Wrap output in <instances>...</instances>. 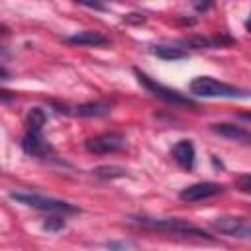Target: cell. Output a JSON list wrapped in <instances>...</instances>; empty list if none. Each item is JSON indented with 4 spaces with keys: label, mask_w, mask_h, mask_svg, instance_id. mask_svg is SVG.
Segmentation results:
<instances>
[{
    "label": "cell",
    "mask_w": 251,
    "mask_h": 251,
    "mask_svg": "<svg viewBox=\"0 0 251 251\" xmlns=\"http://www.w3.org/2000/svg\"><path fill=\"white\" fill-rule=\"evenodd\" d=\"M135 222L147 229L153 231H163V233H173V235H180V237H196V239H212V235L208 231H204L202 227L180 220V218H149V216H139L135 218Z\"/></svg>",
    "instance_id": "1"
},
{
    "label": "cell",
    "mask_w": 251,
    "mask_h": 251,
    "mask_svg": "<svg viewBox=\"0 0 251 251\" xmlns=\"http://www.w3.org/2000/svg\"><path fill=\"white\" fill-rule=\"evenodd\" d=\"M190 92L198 98H249V92L245 88H237L233 84H227V82H222L218 78H212V76H196L192 82H190Z\"/></svg>",
    "instance_id": "2"
},
{
    "label": "cell",
    "mask_w": 251,
    "mask_h": 251,
    "mask_svg": "<svg viewBox=\"0 0 251 251\" xmlns=\"http://www.w3.org/2000/svg\"><path fill=\"white\" fill-rule=\"evenodd\" d=\"M10 198L24 206H29V208H35V210H41L47 214H76V212H80L75 204H71L67 200L43 196V194L29 192V190H12Z\"/></svg>",
    "instance_id": "3"
},
{
    "label": "cell",
    "mask_w": 251,
    "mask_h": 251,
    "mask_svg": "<svg viewBox=\"0 0 251 251\" xmlns=\"http://www.w3.org/2000/svg\"><path fill=\"white\" fill-rule=\"evenodd\" d=\"M133 73H135V76H137L139 84H141V86H143L147 92H151L155 98H161L163 102H167V104H173V106L196 108V102H194L192 98H188V96L180 94L178 90H173V88H167V86H163L161 82H157V80H155V78H151L149 75L141 73L139 69H133Z\"/></svg>",
    "instance_id": "4"
},
{
    "label": "cell",
    "mask_w": 251,
    "mask_h": 251,
    "mask_svg": "<svg viewBox=\"0 0 251 251\" xmlns=\"http://www.w3.org/2000/svg\"><path fill=\"white\" fill-rule=\"evenodd\" d=\"M126 145H127V139L122 131H104V133H98L84 141L86 151L96 153V155L116 153V151H122Z\"/></svg>",
    "instance_id": "5"
},
{
    "label": "cell",
    "mask_w": 251,
    "mask_h": 251,
    "mask_svg": "<svg viewBox=\"0 0 251 251\" xmlns=\"http://www.w3.org/2000/svg\"><path fill=\"white\" fill-rule=\"evenodd\" d=\"M212 227L218 233H224L229 237L249 239V235H251V226L245 216H220V218L212 220Z\"/></svg>",
    "instance_id": "6"
},
{
    "label": "cell",
    "mask_w": 251,
    "mask_h": 251,
    "mask_svg": "<svg viewBox=\"0 0 251 251\" xmlns=\"http://www.w3.org/2000/svg\"><path fill=\"white\" fill-rule=\"evenodd\" d=\"M224 192V184L220 182H212V180H202V182H194L186 188H182L178 192V198L184 202H200L212 196H218Z\"/></svg>",
    "instance_id": "7"
},
{
    "label": "cell",
    "mask_w": 251,
    "mask_h": 251,
    "mask_svg": "<svg viewBox=\"0 0 251 251\" xmlns=\"http://www.w3.org/2000/svg\"><path fill=\"white\" fill-rule=\"evenodd\" d=\"M22 149H24L27 155L39 157V159L49 157V155L53 153L49 141H47L41 133H29V131H25V135L22 137Z\"/></svg>",
    "instance_id": "8"
},
{
    "label": "cell",
    "mask_w": 251,
    "mask_h": 251,
    "mask_svg": "<svg viewBox=\"0 0 251 251\" xmlns=\"http://www.w3.org/2000/svg\"><path fill=\"white\" fill-rule=\"evenodd\" d=\"M67 43H73V45H84V47H104V45H110V37L100 33V31H92V29H82V31H76L73 35H67L65 37Z\"/></svg>",
    "instance_id": "9"
},
{
    "label": "cell",
    "mask_w": 251,
    "mask_h": 251,
    "mask_svg": "<svg viewBox=\"0 0 251 251\" xmlns=\"http://www.w3.org/2000/svg\"><path fill=\"white\" fill-rule=\"evenodd\" d=\"M171 155H173V159H175L182 169H192V167H194L196 149H194V145H192L190 139H180L178 143H175Z\"/></svg>",
    "instance_id": "10"
},
{
    "label": "cell",
    "mask_w": 251,
    "mask_h": 251,
    "mask_svg": "<svg viewBox=\"0 0 251 251\" xmlns=\"http://www.w3.org/2000/svg\"><path fill=\"white\" fill-rule=\"evenodd\" d=\"M210 127H212V131L220 133L222 137H227V139H233V141H241V143H249V141H251L249 131H247L245 127L237 126V124H227V122H224V124H212Z\"/></svg>",
    "instance_id": "11"
},
{
    "label": "cell",
    "mask_w": 251,
    "mask_h": 251,
    "mask_svg": "<svg viewBox=\"0 0 251 251\" xmlns=\"http://www.w3.org/2000/svg\"><path fill=\"white\" fill-rule=\"evenodd\" d=\"M112 112V104L106 100H96V102H86V104H78L75 108V116L80 118H100V116H108Z\"/></svg>",
    "instance_id": "12"
},
{
    "label": "cell",
    "mask_w": 251,
    "mask_h": 251,
    "mask_svg": "<svg viewBox=\"0 0 251 251\" xmlns=\"http://www.w3.org/2000/svg\"><path fill=\"white\" fill-rule=\"evenodd\" d=\"M45 122H47L45 110H41V108H31V110L27 112V118H25V131H29V133H41Z\"/></svg>",
    "instance_id": "13"
},
{
    "label": "cell",
    "mask_w": 251,
    "mask_h": 251,
    "mask_svg": "<svg viewBox=\"0 0 251 251\" xmlns=\"http://www.w3.org/2000/svg\"><path fill=\"white\" fill-rule=\"evenodd\" d=\"M153 53L165 61H180V59H186V51L180 49V47H171V45H155L153 47Z\"/></svg>",
    "instance_id": "14"
},
{
    "label": "cell",
    "mask_w": 251,
    "mask_h": 251,
    "mask_svg": "<svg viewBox=\"0 0 251 251\" xmlns=\"http://www.w3.org/2000/svg\"><path fill=\"white\" fill-rule=\"evenodd\" d=\"M178 43L182 47H186V49H210V47H216L214 39L204 37V35H188V37H182Z\"/></svg>",
    "instance_id": "15"
},
{
    "label": "cell",
    "mask_w": 251,
    "mask_h": 251,
    "mask_svg": "<svg viewBox=\"0 0 251 251\" xmlns=\"http://www.w3.org/2000/svg\"><path fill=\"white\" fill-rule=\"evenodd\" d=\"M92 175L98 178H120V176H126V169L114 167V165H102V167H96Z\"/></svg>",
    "instance_id": "16"
},
{
    "label": "cell",
    "mask_w": 251,
    "mask_h": 251,
    "mask_svg": "<svg viewBox=\"0 0 251 251\" xmlns=\"http://www.w3.org/2000/svg\"><path fill=\"white\" fill-rule=\"evenodd\" d=\"M43 227H45L47 231H59V229L65 227V220H63V216H49V218L43 222Z\"/></svg>",
    "instance_id": "17"
},
{
    "label": "cell",
    "mask_w": 251,
    "mask_h": 251,
    "mask_svg": "<svg viewBox=\"0 0 251 251\" xmlns=\"http://www.w3.org/2000/svg\"><path fill=\"white\" fill-rule=\"evenodd\" d=\"M127 243H124V241H110L108 245H106V249L108 251H127Z\"/></svg>",
    "instance_id": "18"
},
{
    "label": "cell",
    "mask_w": 251,
    "mask_h": 251,
    "mask_svg": "<svg viewBox=\"0 0 251 251\" xmlns=\"http://www.w3.org/2000/svg\"><path fill=\"white\" fill-rule=\"evenodd\" d=\"M124 22H127V24H143L145 22V16H141V14H127L124 18Z\"/></svg>",
    "instance_id": "19"
},
{
    "label": "cell",
    "mask_w": 251,
    "mask_h": 251,
    "mask_svg": "<svg viewBox=\"0 0 251 251\" xmlns=\"http://www.w3.org/2000/svg\"><path fill=\"white\" fill-rule=\"evenodd\" d=\"M237 184H239V188H241L243 192H249V188H251V186H249V175H243V176L237 180Z\"/></svg>",
    "instance_id": "20"
},
{
    "label": "cell",
    "mask_w": 251,
    "mask_h": 251,
    "mask_svg": "<svg viewBox=\"0 0 251 251\" xmlns=\"http://www.w3.org/2000/svg\"><path fill=\"white\" fill-rule=\"evenodd\" d=\"M8 33H10V27H8L6 24L0 22V35H8Z\"/></svg>",
    "instance_id": "21"
},
{
    "label": "cell",
    "mask_w": 251,
    "mask_h": 251,
    "mask_svg": "<svg viewBox=\"0 0 251 251\" xmlns=\"http://www.w3.org/2000/svg\"><path fill=\"white\" fill-rule=\"evenodd\" d=\"M8 76H10V73H8V69H4V67L0 65V80H2V78H8Z\"/></svg>",
    "instance_id": "22"
}]
</instances>
